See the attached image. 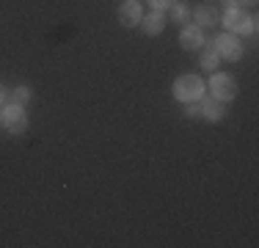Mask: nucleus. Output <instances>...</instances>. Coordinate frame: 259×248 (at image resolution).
<instances>
[{
    "instance_id": "1",
    "label": "nucleus",
    "mask_w": 259,
    "mask_h": 248,
    "mask_svg": "<svg viewBox=\"0 0 259 248\" xmlns=\"http://www.w3.org/2000/svg\"><path fill=\"white\" fill-rule=\"evenodd\" d=\"M204 80L199 74H180L174 80V97L182 99V102H196V99L204 97Z\"/></svg>"
},
{
    "instance_id": "2",
    "label": "nucleus",
    "mask_w": 259,
    "mask_h": 248,
    "mask_svg": "<svg viewBox=\"0 0 259 248\" xmlns=\"http://www.w3.org/2000/svg\"><path fill=\"white\" fill-rule=\"evenodd\" d=\"M221 22L229 28V33H254V28H256V20L254 17H248V14H243V9H226L224 11V17H221Z\"/></svg>"
},
{
    "instance_id": "3",
    "label": "nucleus",
    "mask_w": 259,
    "mask_h": 248,
    "mask_svg": "<svg viewBox=\"0 0 259 248\" xmlns=\"http://www.w3.org/2000/svg\"><path fill=\"white\" fill-rule=\"evenodd\" d=\"M0 121H3V127L9 130L11 135H22L28 130V116H25V108L22 105H14L9 102L3 108V116H0Z\"/></svg>"
},
{
    "instance_id": "4",
    "label": "nucleus",
    "mask_w": 259,
    "mask_h": 248,
    "mask_svg": "<svg viewBox=\"0 0 259 248\" xmlns=\"http://www.w3.org/2000/svg\"><path fill=\"white\" fill-rule=\"evenodd\" d=\"M209 89H212V97H218L221 102H229V99L237 97V83H234V77L226 72H212Z\"/></svg>"
},
{
    "instance_id": "5",
    "label": "nucleus",
    "mask_w": 259,
    "mask_h": 248,
    "mask_svg": "<svg viewBox=\"0 0 259 248\" xmlns=\"http://www.w3.org/2000/svg\"><path fill=\"white\" fill-rule=\"evenodd\" d=\"M212 47H215V53H218V58H226V61H240V55H243V45H240V39L234 33L215 36Z\"/></svg>"
},
{
    "instance_id": "6",
    "label": "nucleus",
    "mask_w": 259,
    "mask_h": 248,
    "mask_svg": "<svg viewBox=\"0 0 259 248\" xmlns=\"http://www.w3.org/2000/svg\"><path fill=\"white\" fill-rule=\"evenodd\" d=\"M199 113L204 116V119L209 121H221L224 119V102H221L218 97H201V102H199Z\"/></svg>"
},
{
    "instance_id": "7",
    "label": "nucleus",
    "mask_w": 259,
    "mask_h": 248,
    "mask_svg": "<svg viewBox=\"0 0 259 248\" xmlns=\"http://www.w3.org/2000/svg\"><path fill=\"white\" fill-rule=\"evenodd\" d=\"M180 45L185 50H199L201 45H204V33H201L199 25H185L182 33H180Z\"/></svg>"
},
{
    "instance_id": "8",
    "label": "nucleus",
    "mask_w": 259,
    "mask_h": 248,
    "mask_svg": "<svg viewBox=\"0 0 259 248\" xmlns=\"http://www.w3.org/2000/svg\"><path fill=\"white\" fill-rule=\"evenodd\" d=\"M141 28H144L146 36H157L160 30L165 28V14L160 9H152V14L141 17Z\"/></svg>"
},
{
    "instance_id": "9",
    "label": "nucleus",
    "mask_w": 259,
    "mask_h": 248,
    "mask_svg": "<svg viewBox=\"0 0 259 248\" xmlns=\"http://www.w3.org/2000/svg\"><path fill=\"white\" fill-rule=\"evenodd\" d=\"M141 6L135 3V0H127L124 6L119 9V22L124 25V28H135V25H141Z\"/></svg>"
},
{
    "instance_id": "10",
    "label": "nucleus",
    "mask_w": 259,
    "mask_h": 248,
    "mask_svg": "<svg viewBox=\"0 0 259 248\" xmlns=\"http://www.w3.org/2000/svg\"><path fill=\"white\" fill-rule=\"evenodd\" d=\"M193 20L199 25H204V28H212V25L221 22V11L212 9V6H199V9L193 11Z\"/></svg>"
},
{
    "instance_id": "11",
    "label": "nucleus",
    "mask_w": 259,
    "mask_h": 248,
    "mask_svg": "<svg viewBox=\"0 0 259 248\" xmlns=\"http://www.w3.org/2000/svg\"><path fill=\"white\" fill-rule=\"evenodd\" d=\"M199 53H201V66H204L207 72H215L218 69V53H215V47L212 45H201L199 47Z\"/></svg>"
},
{
    "instance_id": "12",
    "label": "nucleus",
    "mask_w": 259,
    "mask_h": 248,
    "mask_svg": "<svg viewBox=\"0 0 259 248\" xmlns=\"http://www.w3.org/2000/svg\"><path fill=\"white\" fill-rule=\"evenodd\" d=\"M9 99H11L14 105H22V108H25V105L30 102V89H28V86H17V89L11 91Z\"/></svg>"
},
{
    "instance_id": "13",
    "label": "nucleus",
    "mask_w": 259,
    "mask_h": 248,
    "mask_svg": "<svg viewBox=\"0 0 259 248\" xmlns=\"http://www.w3.org/2000/svg\"><path fill=\"white\" fill-rule=\"evenodd\" d=\"M171 17H174V22H185L190 17V9L185 3H174L171 6Z\"/></svg>"
},
{
    "instance_id": "14",
    "label": "nucleus",
    "mask_w": 259,
    "mask_h": 248,
    "mask_svg": "<svg viewBox=\"0 0 259 248\" xmlns=\"http://www.w3.org/2000/svg\"><path fill=\"white\" fill-rule=\"evenodd\" d=\"M149 3H152V9H160V11H163V9H168V6H174L177 0H149Z\"/></svg>"
},
{
    "instance_id": "15",
    "label": "nucleus",
    "mask_w": 259,
    "mask_h": 248,
    "mask_svg": "<svg viewBox=\"0 0 259 248\" xmlns=\"http://www.w3.org/2000/svg\"><path fill=\"white\" fill-rule=\"evenodd\" d=\"M185 116H190V119H193V116H199V105L188 102V108H185Z\"/></svg>"
},
{
    "instance_id": "16",
    "label": "nucleus",
    "mask_w": 259,
    "mask_h": 248,
    "mask_svg": "<svg viewBox=\"0 0 259 248\" xmlns=\"http://www.w3.org/2000/svg\"><path fill=\"white\" fill-rule=\"evenodd\" d=\"M240 0H224V9H237Z\"/></svg>"
},
{
    "instance_id": "17",
    "label": "nucleus",
    "mask_w": 259,
    "mask_h": 248,
    "mask_svg": "<svg viewBox=\"0 0 259 248\" xmlns=\"http://www.w3.org/2000/svg\"><path fill=\"white\" fill-rule=\"evenodd\" d=\"M6 102V91H3V86H0V105Z\"/></svg>"
},
{
    "instance_id": "18",
    "label": "nucleus",
    "mask_w": 259,
    "mask_h": 248,
    "mask_svg": "<svg viewBox=\"0 0 259 248\" xmlns=\"http://www.w3.org/2000/svg\"><path fill=\"white\" fill-rule=\"evenodd\" d=\"M243 3H245V6H254V3H256V0H243Z\"/></svg>"
},
{
    "instance_id": "19",
    "label": "nucleus",
    "mask_w": 259,
    "mask_h": 248,
    "mask_svg": "<svg viewBox=\"0 0 259 248\" xmlns=\"http://www.w3.org/2000/svg\"><path fill=\"white\" fill-rule=\"evenodd\" d=\"M135 3H138V0H135Z\"/></svg>"
}]
</instances>
